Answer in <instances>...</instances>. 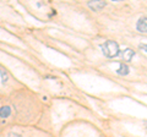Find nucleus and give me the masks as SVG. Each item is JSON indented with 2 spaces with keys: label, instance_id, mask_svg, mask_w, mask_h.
I'll return each instance as SVG.
<instances>
[{
  "label": "nucleus",
  "instance_id": "20e7f679",
  "mask_svg": "<svg viewBox=\"0 0 147 137\" xmlns=\"http://www.w3.org/2000/svg\"><path fill=\"white\" fill-rule=\"evenodd\" d=\"M107 5V3H104V1H90L88 3V7L92 9L93 11H99V10H102V9Z\"/></svg>",
  "mask_w": 147,
  "mask_h": 137
},
{
  "label": "nucleus",
  "instance_id": "f03ea898",
  "mask_svg": "<svg viewBox=\"0 0 147 137\" xmlns=\"http://www.w3.org/2000/svg\"><path fill=\"white\" fill-rule=\"evenodd\" d=\"M136 30L140 33H147V16H142L136 22Z\"/></svg>",
  "mask_w": 147,
  "mask_h": 137
},
{
  "label": "nucleus",
  "instance_id": "39448f33",
  "mask_svg": "<svg viewBox=\"0 0 147 137\" xmlns=\"http://www.w3.org/2000/svg\"><path fill=\"white\" fill-rule=\"evenodd\" d=\"M129 72H130V67H129L126 64H120L117 70V74L120 76H126V75H129Z\"/></svg>",
  "mask_w": 147,
  "mask_h": 137
},
{
  "label": "nucleus",
  "instance_id": "7ed1b4c3",
  "mask_svg": "<svg viewBox=\"0 0 147 137\" xmlns=\"http://www.w3.org/2000/svg\"><path fill=\"white\" fill-rule=\"evenodd\" d=\"M135 52L132 49L130 48H126V49H124L123 50V53H121V58H123V60L124 61H126V62H130L132 61V58L135 56Z\"/></svg>",
  "mask_w": 147,
  "mask_h": 137
},
{
  "label": "nucleus",
  "instance_id": "1a4fd4ad",
  "mask_svg": "<svg viewBox=\"0 0 147 137\" xmlns=\"http://www.w3.org/2000/svg\"><path fill=\"white\" fill-rule=\"evenodd\" d=\"M7 137H21V135L16 134V132H11V134H9V136H7Z\"/></svg>",
  "mask_w": 147,
  "mask_h": 137
},
{
  "label": "nucleus",
  "instance_id": "f257e3e1",
  "mask_svg": "<svg viewBox=\"0 0 147 137\" xmlns=\"http://www.w3.org/2000/svg\"><path fill=\"white\" fill-rule=\"evenodd\" d=\"M102 53L107 58H117L118 55H120V47L117 42L114 40H107L100 45Z\"/></svg>",
  "mask_w": 147,
  "mask_h": 137
},
{
  "label": "nucleus",
  "instance_id": "0eeeda50",
  "mask_svg": "<svg viewBox=\"0 0 147 137\" xmlns=\"http://www.w3.org/2000/svg\"><path fill=\"white\" fill-rule=\"evenodd\" d=\"M0 76H1V82H3V83H6L9 76H7V74L5 72V70L1 68V67H0Z\"/></svg>",
  "mask_w": 147,
  "mask_h": 137
},
{
  "label": "nucleus",
  "instance_id": "6e6552de",
  "mask_svg": "<svg viewBox=\"0 0 147 137\" xmlns=\"http://www.w3.org/2000/svg\"><path fill=\"white\" fill-rule=\"evenodd\" d=\"M139 49L144 50L145 53H147V43H141V44H139Z\"/></svg>",
  "mask_w": 147,
  "mask_h": 137
},
{
  "label": "nucleus",
  "instance_id": "423d86ee",
  "mask_svg": "<svg viewBox=\"0 0 147 137\" xmlns=\"http://www.w3.org/2000/svg\"><path fill=\"white\" fill-rule=\"evenodd\" d=\"M11 115V108L10 107H3L0 108V118L6 119Z\"/></svg>",
  "mask_w": 147,
  "mask_h": 137
}]
</instances>
